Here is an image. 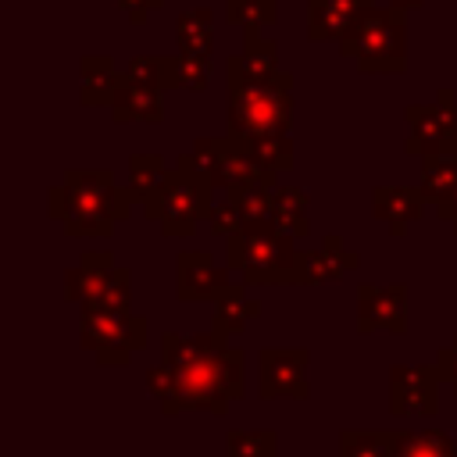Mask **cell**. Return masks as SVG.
Instances as JSON below:
<instances>
[{
	"mask_svg": "<svg viewBox=\"0 0 457 457\" xmlns=\"http://www.w3.org/2000/svg\"><path fill=\"white\" fill-rule=\"evenodd\" d=\"M161 361L175 371V389L161 400V414L182 411H207L225 414L232 400L246 396V353L228 346L214 328L207 332H164L161 336Z\"/></svg>",
	"mask_w": 457,
	"mask_h": 457,
	"instance_id": "cell-1",
	"label": "cell"
},
{
	"mask_svg": "<svg viewBox=\"0 0 457 457\" xmlns=\"http://www.w3.org/2000/svg\"><path fill=\"white\" fill-rule=\"evenodd\" d=\"M136 204V193L129 186H114L104 168H71L64 186L46 189V211L68 236H111L114 221H125Z\"/></svg>",
	"mask_w": 457,
	"mask_h": 457,
	"instance_id": "cell-2",
	"label": "cell"
},
{
	"mask_svg": "<svg viewBox=\"0 0 457 457\" xmlns=\"http://www.w3.org/2000/svg\"><path fill=\"white\" fill-rule=\"evenodd\" d=\"M225 125L228 136L257 139L293 129V71H275L268 82H228L225 86Z\"/></svg>",
	"mask_w": 457,
	"mask_h": 457,
	"instance_id": "cell-3",
	"label": "cell"
},
{
	"mask_svg": "<svg viewBox=\"0 0 457 457\" xmlns=\"http://www.w3.org/2000/svg\"><path fill=\"white\" fill-rule=\"evenodd\" d=\"M339 50L353 57L364 75H400L407 71V11L393 4L368 7L357 25L339 39Z\"/></svg>",
	"mask_w": 457,
	"mask_h": 457,
	"instance_id": "cell-4",
	"label": "cell"
},
{
	"mask_svg": "<svg viewBox=\"0 0 457 457\" xmlns=\"http://www.w3.org/2000/svg\"><path fill=\"white\" fill-rule=\"evenodd\" d=\"M211 211H214V186L204 164L193 157V150L175 161V171L168 175L164 189L150 204H143V214L157 221L164 236H179V239L193 236L200 218H211Z\"/></svg>",
	"mask_w": 457,
	"mask_h": 457,
	"instance_id": "cell-5",
	"label": "cell"
},
{
	"mask_svg": "<svg viewBox=\"0 0 457 457\" xmlns=\"http://www.w3.org/2000/svg\"><path fill=\"white\" fill-rule=\"evenodd\" d=\"M296 239L275 225L225 239V268L243 271L246 286H296Z\"/></svg>",
	"mask_w": 457,
	"mask_h": 457,
	"instance_id": "cell-6",
	"label": "cell"
},
{
	"mask_svg": "<svg viewBox=\"0 0 457 457\" xmlns=\"http://www.w3.org/2000/svg\"><path fill=\"white\" fill-rule=\"evenodd\" d=\"M79 339L86 350L96 353V364L125 368L136 350L146 346V318L132 311H111V307H82L79 318Z\"/></svg>",
	"mask_w": 457,
	"mask_h": 457,
	"instance_id": "cell-7",
	"label": "cell"
},
{
	"mask_svg": "<svg viewBox=\"0 0 457 457\" xmlns=\"http://www.w3.org/2000/svg\"><path fill=\"white\" fill-rule=\"evenodd\" d=\"M407 143L411 157H425L432 150H457V96L439 89L436 104H407Z\"/></svg>",
	"mask_w": 457,
	"mask_h": 457,
	"instance_id": "cell-8",
	"label": "cell"
},
{
	"mask_svg": "<svg viewBox=\"0 0 457 457\" xmlns=\"http://www.w3.org/2000/svg\"><path fill=\"white\" fill-rule=\"evenodd\" d=\"M307 361L311 353L303 346H264L257 353V368H261L257 396L261 400H307L311 396Z\"/></svg>",
	"mask_w": 457,
	"mask_h": 457,
	"instance_id": "cell-9",
	"label": "cell"
},
{
	"mask_svg": "<svg viewBox=\"0 0 457 457\" xmlns=\"http://www.w3.org/2000/svg\"><path fill=\"white\" fill-rule=\"evenodd\" d=\"M443 375L436 364H393L389 368V411L400 418H432L439 411Z\"/></svg>",
	"mask_w": 457,
	"mask_h": 457,
	"instance_id": "cell-10",
	"label": "cell"
},
{
	"mask_svg": "<svg viewBox=\"0 0 457 457\" xmlns=\"http://www.w3.org/2000/svg\"><path fill=\"white\" fill-rule=\"evenodd\" d=\"M393 332L403 336L407 332V286L403 282H389V286H371L361 282L357 286V332Z\"/></svg>",
	"mask_w": 457,
	"mask_h": 457,
	"instance_id": "cell-11",
	"label": "cell"
},
{
	"mask_svg": "<svg viewBox=\"0 0 457 457\" xmlns=\"http://www.w3.org/2000/svg\"><path fill=\"white\" fill-rule=\"evenodd\" d=\"M228 286V268H221L207 250H182L175 257V296L182 303L218 300Z\"/></svg>",
	"mask_w": 457,
	"mask_h": 457,
	"instance_id": "cell-12",
	"label": "cell"
},
{
	"mask_svg": "<svg viewBox=\"0 0 457 457\" xmlns=\"http://www.w3.org/2000/svg\"><path fill=\"white\" fill-rule=\"evenodd\" d=\"M114 271V253L111 250H86L75 268L64 271V300L79 307H96L104 300V286Z\"/></svg>",
	"mask_w": 457,
	"mask_h": 457,
	"instance_id": "cell-13",
	"label": "cell"
},
{
	"mask_svg": "<svg viewBox=\"0 0 457 457\" xmlns=\"http://www.w3.org/2000/svg\"><path fill=\"white\" fill-rule=\"evenodd\" d=\"M368 7H375V0H307V39L339 43Z\"/></svg>",
	"mask_w": 457,
	"mask_h": 457,
	"instance_id": "cell-14",
	"label": "cell"
},
{
	"mask_svg": "<svg viewBox=\"0 0 457 457\" xmlns=\"http://www.w3.org/2000/svg\"><path fill=\"white\" fill-rule=\"evenodd\" d=\"M425 193L421 186H375L371 189V211L389 225L393 236H407V225L425 214Z\"/></svg>",
	"mask_w": 457,
	"mask_h": 457,
	"instance_id": "cell-15",
	"label": "cell"
},
{
	"mask_svg": "<svg viewBox=\"0 0 457 457\" xmlns=\"http://www.w3.org/2000/svg\"><path fill=\"white\" fill-rule=\"evenodd\" d=\"M278 71V43L261 29H243V50L228 57V82H268Z\"/></svg>",
	"mask_w": 457,
	"mask_h": 457,
	"instance_id": "cell-16",
	"label": "cell"
},
{
	"mask_svg": "<svg viewBox=\"0 0 457 457\" xmlns=\"http://www.w3.org/2000/svg\"><path fill=\"white\" fill-rule=\"evenodd\" d=\"M161 93L164 89L139 86V82L125 79V71H121L118 75V93H114V104H111V118L114 121H150V125H157L164 118Z\"/></svg>",
	"mask_w": 457,
	"mask_h": 457,
	"instance_id": "cell-17",
	"label": "cell"
},
{
	"mask_svg": "<svg viewBox=\"0 0 457 457\" xmlns=\"http://www.w3.org/2000/svg\"><path fill=\"white\" fill-rule=\"evenodd\" d=\"M253 318H261V300L246 296V282H232L218 300H214V314H211V328L228 339L239 336Z\"/></svg>",
	"mask_w": 457,
	"mask_h": 457,
	"instance_id": "cell-18",
	"label": "cell"
},
{
	"mask_svg": "<svg viewBox=\"0 0 457 457\" xmlns=\"http://www.w3.org/2000/svg\"><path fill=\"white\" fill-rule=\"evenodd\" d=\"M79 71H82V93H79L82 104H89V107H111L114 104V93H118V75H121V71H114L111 57L89 54V57H82Z\"/></svg>",
	"mask_w": 457,
	"mask_h": 457,
	"instance_id": "cell-19",
	"label": "cell"
},
{
	"mask_svg": "<svg viewBox=\"0 0 457 457\" xmlns=\"http://www.w3.org/2000/svg\"><path fill=\"white\" fill-rule=\"evenodd\" d=\"M271 200H275V228H282V232H289L293 239H303L307 232H311V221H307V189L303 186H286V182H278L275 189H271Z\"/></svg>",
	"mask_w": 457,
	"mask_h": 457,
	"instance_id": "cell-20",
	"label": "cell"
},
{
	"mask_svg": "<svg viewBox=\"0 0 457 457\" xmlns=\"http://www.w3.org/2000/svg\"><path fill=\"white\" fill-rule=\"evenodd\" d=\"M421 161V193L432 204H443L457 189V150H432Z\"/></svg>",
	"mask_w": 457,
	"mask_h": 457,
	"instance_id": "cell-21",
	"label": "cell"
},
{
	"mask_svg": "<svg viewBox=\"0 0 457 457\" xmlns=\"http://www.w3.org/2000/svg\"><path fill=\"white\" fill-rule=\"evenodd\" d=\"M393 457H457V450L443 428H396Z\"/></svg>",
	"mask_w": 457,
	"mask_h": 457,
	"instance_id": "cell-22",
	"label": "cell"
},
{
	"mask_svg": "<svg viewBox=\"0 0 457 457\" xmlns=\"http://www.w3.org/2000/svg\"><path fill=\"white\" fill-rule=\"evenodd\" d=\"M179 50L182 54H211L214 50V14L211 7H189L175 21Z\"/></svg>",
	"mask_w": 457,
	"mask_h": 457,
	"instance_id": "cell-23",
	"label": "cell"
},
{
	"mask_svg": "<svg viewBox=\"0 0 457 457\" xmlns=\"http://www.w3.org/2000/svg\"><path fill=\"white\" fill-rule=\"evenodd\" d=\"M168 175L171 171H168V164H164L161 154H132L129 157V189L136 193L139 204H150L164 189Z\"/></svg>",
	"mask_w": 457,
	"mask_h": 457,
	"instance_id": "cell-24",
	"label": "cell"
},
{
	"mask_svg": "<svg viewBox=\"0 0 457 457\" xmlns=\"http://www.w3.org/2000/svg\"><path fill=\"white\" fill-rule=\"evenodd\" d=\"M396 428H346L339 432V457H393Z\"/></svg>",
	"mask_w": 457,
	"mask_h": 457,
	"instance_id": "cell-25",
	"label": "cell"
},
{
	"mask_svg": "<svg viewBox=\"0 0 457 457\" xmlns=\"http://www.w3.org/2000/svg\"><path fill=\"white\" fill-rule=\"evenodd\" d=\"M228 196L239 204L243 232H257V228H268V225L275 221V200H271V189L250 186V189H228Z\"/></svg>",
	"mask_w": 457,
	"mask_h": 457,
	"instance_id": "cell-26",
	"label": "cell"
},
{
	"mask_svg": "<svg viewBox=\"0 0 457 457\" xmlns=\"http://www.w3.org/2000/svg\"><path fill=\"white\" fill-rule=\"evenodd\" d=\"M211 75H214V57L211 54H182L179 50L171 57V89L200 93V89H207Z\"/></svg>",
	"mask_w": 457,
	"mask_h": 457,
	"instance_id": "cell-27",
	"label": "cell"
},
{
	"mask_svg": "<svg viewBox=\"0 0 457 457\" xmlns=\"http://www.w3.org/2000/svg\"><path fill=\"white\" fill-rule=\"evenodd\" d=\"M278 432L275 428H232L225 436V457H275Z\"/></svg>",
	"mask_w": 457,
	"mask_h": 457,
	"instance_id": "cell-28",
	"label": "cell"
},
{
	"mask_svg": "<svg viewBox=\"0 0 457 457\" xmlns=\"http://www.w3.org/2000/svg\"><path fill=\"white\" fill-rule=\"evenodd\" d=\"M225 18L239 29H264L278 18V0H225Z\"/></svg>",
	"mask_w": 457,
	"mask_h": 457,
	"instance_id": "cell-29",
	"label": "cell"
},
{
	"mask_svg": "<svg viewBox=\"0 0 457 457\" xmlns=\"http://www.w3.org/2000/svg\"><path fill=\"white\" fill-rule=\"evenodd\" d=\"M343 278V268L318 246V250H300L296 257V286H321Z\"/></svg>",
	"mask_w": 457,
	"mask_h": 457,
	"instance_id": "cell-30",
	"label": "cell"
},
{
	"mask_svg": "<svg viewBox=\"0 0 457 457\" xmlns=\"http://www.w3.org/2000/svg\"><path fill=\"white\" fill-rule=\"evenodd\" d=\"M253 157L271 168V171H289L293 168V139L289 132H275V136H257V139H246Z\"/></svg>",
	"mask_w": 457,
	"mask_h": 457,
	"instance_id": "cell-31",
	"label": "cell"
},
{
	"mask_svg": "<svg viewBox=\"0 0 457 457\" xmlns=\"http://www.w3.org/2000/svg\"><path fill=\"white\" fill-rule=\"evenodd\" d=\"M96 307H111V311H132V275L129 268H118L111 271L107 286H104V300Z\"/></svg>",
	"mask_w": 457,
	"mask_h": 457,
	"instance_id": "cell-32",
	"label": "cell"
},
{
	"mask_svg": "<svg viewBox=\"0 0 457 457\" xmlns=\"http://www.w3.org/2000/svg\"><path fill=\"white\" fill-rule=\"evenodd\" d=\"M207 225H211V232H214V236H221V239H228V236L243 232V214H239V204H236V200L225 193V200H218V204H214V211H211Z\"/></svg>",
	"mask_w": 457,
	"mask_h": 457,
	"instance_id": "cell-33",
	"label": "cell"
},
{
	"mask_svg": "<svg viewBox=\"0 0 457 457\" xmlns=\"http://www.w3.org/2000/svg\"><path fill=\"white\" fill-rule=\"evenodd\" d=\"M146 389L157 396V400H168L171 396V389H175V371L161 361V364H154L150 371H146Z\"/></svg>",
	"mask_w": 457,
	"mask_h": 457,
	"instance_id": "cell-34",
	"label": "cell"
},
{
	"mask_svg": "<svg viewBox=\"0 0 457 457\" xmlns=\"http://www.w3.org/2000/svg\"><path fill=\"white\" fill-rule=\"evenodd\" d=\"M436 368H439L443 382H446V386L453 389V396H457V336H453L450 346H443V350L436 353Z\"/></svg>",
	"mask_w": 457,
	"mask_h": 457,
	"instance_id": "cell-35",
	"label": "cell"
},
{
	"mask_svg": "<svg viewBox=\"0 0 457 457\" xmlns=\"http://www.w3.org/2000/svg\"><path fill=\"white\" fill-rule=\"evenodd\" d=\"M321 250H325V253H328L343 271H353V268L361 264V257H357L353 250H346V246L339 243V236H325V239H321Z\"/></svg>",
	"mask_w": 457,
	"mask_h": 457,
	"instance_id": "cell-36",
	"label": "cell"
},
{
	"mask_svg": "<svg viewBox=\"0 0 457 457\" xmlns=\"http://www.w3.org/2000/svg\"><path fill=\"white\" fill-rule=\"evenodd\" d=\"M118 7L125 11V18H129L132 25H143L150 11H157V7H164V0H118Z\"/></svg>",
	"mask_w": 457,
	"mask_h": 457,
	"instance_id": "cell-37",
	"label": "cell"
},
{
	"mask_svg": "<svg viewBox=\"0 0 457 457\" xmlns=\"http://www.w3.org/2000/svg\"><path fill=\"white\" fill-rule=\"evenodd\" d=\"M436 214H439L443 221H450V225L457 228V189H453V193H450V196H446L443 204H436Z\"/></svg>",
	"mask_w": 457,
	"mask_h": 457,
	"instance_id": "cell-38",
	"label": "cell"
},
{
	"mask_svg": "<svg viewBox=\"0 0 457 457\" xmlns=\"http://www.w3.org/2000/svg\"><path fill=\"white\" fill-rule=\"evenodd\" d=\"M389 4H393V7H403V11H418L425 0H389Z\"/></svg>",
	"mask_w": 457,
	"mask_h": 457,
	"instance_id": "cell-39",
	"label": "cell"
},
{
	"mask_svg": "<svg viewBox=\"0 0 457 457\" xmlns=\"http://www.w3.org/2000/svg\"><path fill=\"white\" fill-rule=\"evenodd\" d=\"M453 232H457V228H453Z\"/></svg>",
	"mask_w": 457,
	"mask_h": 457,
	"instance_id": "cell-40",
	"label": "cell"
}]
</instances>
